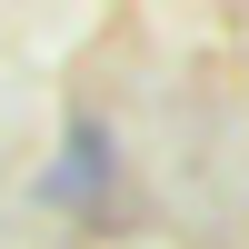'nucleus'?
<instances>
[{
  "instance_id": "f257e3e1",
  "label": "nucleus",
  "mask_w": 249,
  "mask_h": 249,
  "mask_svg": "<svg viewBox=\"0 0 249 249\" xmlns=\"http://www.w3.org/2000/svg\"><path fill=\"white\" fill-rule=\"evenodd\" d=\"M110 120H70L60 130V150H50V170H40V199L50 210H90L100 190H110Z\"/></svg>"
}]
</instances>
